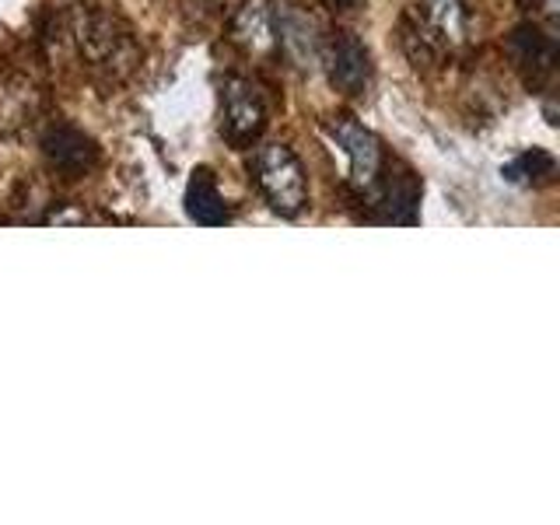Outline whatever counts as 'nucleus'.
Segmentation results:
<instances>
[{
    "mask_svg": "<svg viewBox=\"0 0 560 525\" xmlns=\"http://www.w3.org/2000/svg\"><path fill=\"white\" fill-rule=\"evenodd\" d=\"M267 127V105H262L259 92L242 78H228L224 81V119H221V133L232 148L245 151L253 148L262 137Z\"/></svg>",
    "mask_w": 560,
    "mask_h": 525,
    "instance_id": "nucleus-4",
    "label": "nucleus"
},
{
    "mask_svg": "<svg viewBox=\"0 0 560 525\" xmlns=\"http://www.w3.org/2000/svg\"><path fill=\"white\" fill-rule=\"evenodd\" d=\"M501 175L515 186H542L557 175V162H553V154L533 148V151H522L518 158H512V162L501 168Z\"/></svg>",
    "mask_w": 560,
    "mask_h": 525,
    "instance_id": "nucleus-10",
    "label": "nucleus"
},
{
    "mask_svg": "<svg viewBox=\"0 0 560 525\" xmlns=\"http://www.w3.org/2000/svg\"><path fill=\"white\" fill-rule=\"evenodd\" d=\"M542 18H547L550 28L557 25V0H542Z\"/></svg>",
    "mask_w": 560,
    "mask_h": 525,
    "instance_id": "nucleus-13",
    "label": "nucleus"
},
{
    "mask_svg": "<svg viewBox=\"0 0 560 525\" xmlns=\"http://www.w3.org/2000/svg\"><path fill=\"white\" fill-rule=\"evenodd\" d=\"M323 4L329 8V11H354L361 0H323Z\"/></svg>",
    "mask_w": 560,
    "mask_h": 525,
    "instance_id": "nucleus-12",
    "label": "nucleus"
},
{
    "mask_svg": "<svg viewBox=\"0 0 560 525\" xmlns=\"http://www.w3.org/2000/svg\"><path fill=\"white\" fill-rule=\"evenodd\" d=\"M43 151H46V162L57 172L70 175V179H78V175L92 172L95 162H98L95 140L88 137V133H81L78 127H52V130H46Z\"/></svg>",
    "mask_w": 560,
    "mask_h": 525,
    "instance_id": "nucleus-7",
    "label": "nucleus"
},
{
    "mask_svg": "<svg viewBox=\"0 0 560 525\" xmlns=\"http://www.w3.org/2000/svg\"><path fill=\"white\" fill-rule=\"evenodd\" d=\"M326 137L347 158V183L354 186L361 197H372L385 172V154H382L378 137L368 127H361L354 116L326 119Z\"/></svg>",
    "mask_w": 560,
    "mask_h": 525,
    "instance_id": "nucleus-2",
    "label": "nucleus"
},
{
    "mask_svg": "<svg viewBox=\"0 0 560 525\" xmlns=\"http://www.w3.org/2000/svg\"><path fill=\"white\" fill-rule=\"evenodd\" d=\"M466 8L463 0H417L413 8V39L424 49H455L466 43Z\"/></svg>",
    "mask_w": 560,
    "mask_h": 525,
    "instance_id": "nucleus-5",
    "label": "nucleus"
},
{
    "mask_svg": "<svg viewBox=\"0 0 560 525\" xmlns=\"http://www.w3.org/2000/svg\"><path fill=\"white\" fill-rule=\"evenodd\" d=\"M277 11V46L284 49V57L298 67V70H315L319 67V35H315V22L298 11L294 4L273 8Z\"/></svg>",
    "mask_w": 560,
    "mask_h": 525,
    "instance_id": "nucleus-6",
    "label": "nucleus"
},
{
    "mask_svg": "<svg viewBox=\"0 0 560 525\" xmlns=\"http://www.w3.org/2000/svg\"><path fill=\"white\" fill-rule=\"evenodd\" d=\"M46 224H84V214L81 210H52Z\"/></svg>",
    "mask_w": 560,
    "mask_h": 525,
    "instance_id": "nucleus-11",
    "label": "nucleus"
},
{
    "mask_svg": "<svg viewBox=\"0 0 560 525\" xmlns=\"http://www.w3.org/2000/svg\"><path fill=\"white\" fill-rule=\"evenodd\" d=\"M232 43L249 57H267L277 49V11L270 0H245L232 18Z\"/></svg>",
    "mask_w": 560,
    "mask_h": 525,
    "instance_id": "nucleus-8",
    "label": "nucleus"
},
{
    "mask_svg": "<svg viewBox=\"0 0 560 525\" xmlns=\"http://www.w3.org/2000/svg\"><path fill=\"white\" fill-rule=\"evenodd\" d=\"M319 63L326 67L329 84L347 98L364 95L368 84H372V52L354 32H332L329 39H323Z\"/></svg>",
    "mask_w": 560,
    "mask_h": 525,
    "instance_id": "nucleus-3",
    "label": "nucleus"
},
{
    "mask_svg": "<svg viewBox=\"0 0 560 525\" xmlns=\"http://www.w3.org/2000/svg\"><path fill=\"white\" fill-rule=\"evenodd\" d=\"M256 186L280 218H298L308 207V175L288 144H259L253 154Z\"/></svg>",
    "mask_w": 560,
    "mask_h": 525,
    "instance_id": "nucleus-1",
    "label": "nucleus"
},
{
    "mask_svg": "<svg viewBox=\"0 0 560 525\" xmlns=\"http://www.w3.org/2000/svg\"><path fill=\"white\" fill-rule=\"evenodd\" d=\"M186 214L189 221H197L203 228H221L232 221V214H228V203L221 197L218 189V179L210 168H197L189 175L186 183Z\"/></svg>",
    "mask_w": 560,
    "mask_h": 525,
    "instance_id": "nucleus-9",
    "label": "nucleus"
}]
</instances>
